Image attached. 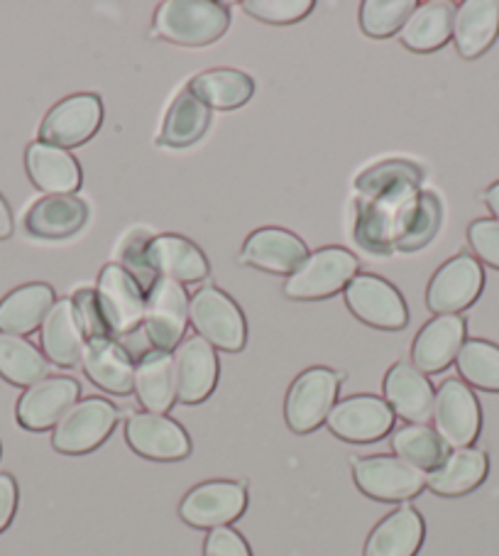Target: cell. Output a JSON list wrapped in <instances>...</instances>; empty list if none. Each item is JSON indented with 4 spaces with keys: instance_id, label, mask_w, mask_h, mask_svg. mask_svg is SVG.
I'll return each instance as SVG.
<instances>
[{
    "instance_id": "obj_17",
    "label": "cell",
    "mask_w": 499,
    "mask_h": 556,
    "mask_svg": "<svg viewBox=\"0 0 499 556\" xmlns=\"http://www.w3.org/2000/svg\"><path fill=\"white\" fill-rule=\"evenodd\" d=\"M81 386L74 378H44L27 388L17 400L15 415L27 431H47L60 425L62 417L79 402Z\"/></svg>"
},
{
    "instance_id": "obj_34",
    "label": "cell",
    "mask_w": 499,
    "mask_h": 556,
    "mask_svg": "<svg viewBox=\"0 0 499 556\" xmlns=\"http://www.w3.org/2000/svg\"><path fill=\"white\" fill-rule=\"evenodd\" d=\"M210 109H206L189 89L179 91L171 101L165 121H162L157 146L162 148H191L206 136L210 128Z\"/></svg>"
},
{
    "instance_id": "obj_29",
    "label": "cell",
    "mask_w": 499,
    "mask_h": 556,
    "mask_svg": "<svg viewBox=\"0 0 499 556\" xmlns=\"http://www.w3.org/2000/svg\"><path fill=\"white\" fill-rule=\"evenodd\" d=\"M499 37V0H465L456 8L453 42L463 60H477Z\"/></svg>"
},
{
    "instance_id": "obj_30",
    "label": "cell",
    "mask_w": 499,
    "mask_h": 556,
    "mask_svg": "<svg viewBox=\"0 0 499 556\" xmlns=\"http://www.w3.org/2000/svg\"><path fill=\"white\" fill-rule=\"evenodd\" d=\"M424 520L411 505H401L370 532L362 556H417L424 544Z\"/></svg>"
},
{
    "instance_id": "obj_20",
    "label": "cell",
    "mask_w": 499,
    "mask_h": 556,
    "mask_svg": "<svg viewBox=\"0 0 499 556\" xmlns=\"http://www.w3.org/2000/svg\"><path fill=\"white\" fill-rule=\"evenodd\" d=\"M145 261L157 277H167L179 285L204 282L210 275V265L204 251L189 238L177 233H159L145 245Z\"/></svg>"
},
{
    "instance_id": "obj_43",
    "label": "cell",
    "mask_w": 499,
    "mask_h": 556,
    "mask_svg": "<svg viewBox=\"0 0 499 556\" xmlns=\"http://www.w3.org/2000/svg\"><path fill=\"white\" fill-rule=\"evenodd\" d=\"M204 556H253V552H250L243 534L235 532L233 527H218L206 536Z\"/></svg>"
},
{
    "instance_id": "obj_15",
    "label": "cell",
    "mask_w": 499,
    "mask_h": 556,
    "mask_svg": "<svg viewBox=\"0 0 499 556\" xmlns=\"http://www.w3.org/2000/svg\"><path fill=\"white\" fill-rule=\"evenodd\" d=\"M125 441L150 462H181L191 454V439L179 421L152 412H130L125 421Z\"/></svg>"
},
{
    "instance_id": "obj_33",
    "label": "cell",
    "mask_w": 499,
    "mask_h": 556,
    "mask_svg": "<svg viewBox=\"0 0 499 556\" xmlns=\"http://www.w3.org/2000/svg\"><path fill=\"white\" fill-rule=\"evenodd\" d=\"M187 89L210 111H238L255 96V81L240 70H206Z\"/></svg>"
},
{
    "instance_id": "obj_9",
    "label": "cell",
    "mask_w": 499,
    "mask_h": 556,
    "mask_svg": "<svg viewBox=\"0 0 499 556\" xmlns=\"http://www.w3.org/2000/svg\"><path fill=\"white\" fill-rule=\"evenodd\" d=\"M103 126V103L95 93H74L54 103L40 123V140L47 146L74 150L93 140Z\"/></svg>"
},
{
    "instance_id": "obj_37",
    "label": "cell",
    "mask_w": 499,
    "mask_h": 556,
    "mask_svg": "<svg viewBox=\"0 0 499 556\" xmlns=\"http://www.w3.org/2000/svg\"><path fill=\"white\" fill-rule=\"evenodd\" d=\"M456 366L465 386L499 392V346L483 339H470L460 349Z\"/></svg>"
},
{
    "instance_id": "obj_41",
    "label": "cell",
    "mask_w": 499,
    "mask_h": 556,
    "mask_svg": "<svg viewBox=\"0 0 499 556\" xmlns=\"http://www.w3.org/2000/svg\"><path fill=\"white\" fill-rule=\"evenodd\" d=\"M468 243L477 255V261L499 270V220L477 218L468 228Z\"/></svg>"
},
{
    "instance_id": "obj_27",
    "label": "cell",
    "mask_w": 499,
    "mask_h": 556,
    "mask_svg": "<svg viewBox=\"0 0 499 556\" xmlns=\"http://www.w3.org/2000/svg\"><path fill=\"white\" fill-rule=\"evenodd\" d=\"M89 220V206L79 197H44L27 208L25 231L40 241H64L81 231Z\"/></svg>"
},
{
    "instance_id": "obj_21",
    "label": "cell",
    "mask_w": 499,
    "mask_h": 556,
    "mask_svg": "<svg viewBox=\"0 0 499 556\" xmlns=\"http://www.w3.org/2000/svg\"><path fill=\"white\" fill-rule=\"evenodd\" d=\"M25 169L35 189L47 197H76L84 181L79 160L69 150L47 146L42 140L27 146Z\"/></svg>"
},
{
    "instance_id": "obj_7",
    "label": "cell",
    "mask_w": 499,
    "mask_h": 556,
    "mask_svg": "<svg viewBox=\"0 0 499 556\" xmlns=\"http://www.w3.org/2000/svg\"><path fill=\"white\" fill-rule=\"evenodd\" d=\"M118 419V407L105 397L79 400L52 431L54 452L64 456H84L95 452L113 434Z\"/></svg>"
},
{
    "instance_id": "obj_32",
    "label": "cell",
    "mask_w": 499,
    "mask_h": 556,
    "mask_svg": "<svg viewBox=\"0 0 499 556\" xmlns=\"http://www.w3.org/2000/svg\"><path fill=\"white\" fill-rule=\"evenodd\" d=\"M487 471L489 462L483 448H456L453 454L446 456V462L436 471L426 473V488L440 497H458L473 493L487 478Z\"/></svg>"
},
{
    "instance_id": "obj_46",
    "label": "cell",
    "mask_w": 499,
    "mask_h": 556,
    "mask_svg": "<svg viewBox=\"0 0 499 556\" xmlns=\"http://www.w3.org/2000/svg\"><path fill=\"white\" fill-rule=\"evenodd\" d=\"M483 201L487 204V208L492 211L495 220H499V181H495V185L485 191V194H483Z\"/></svg>"
},
{
    "instance_id": "obj_45",
    "label": "cell",
    "mask_w": 499,
    "mask_h": 556,
    "mask_svg": "<svg viewBox=\"0 0 499 556\" xmlns=\"http://www.w3.org/2000/svg\"><path fill=\"white\" fill-rule=\"evenodd\" d=\"M15 231V220H13V211L11 204H8L5 197L0 194V241H8Z\"/></svg>"
},
{
    "instance_id": "obj_39",
    "label": "cell",
    "mask_w": 499,
    "mask_h": 556,
    "mask_svg": "<svg viewBox=\"0 0 499 556\" xmlns=\"http://www.w3.org/2000/svg\"><path fill=\"white\" fill-rule=\"evenodd\" d=\"M438 226H440V201L434 191H421L414 218H411V224L407 228L405 238L399 241L397 251L411 253V251H419V248H424L431 238L436 236Z\"/></svg>"
},
{
    "instance_id": "obj_19",
    "label": "cell",
    "mask_w": 499,
    "mask_h": 556,
    "mask_svg": "<svg viewBox=\"0 0 499 556\" xmlns=\"http://www.w3.org/2000/svg\"><path fill=\"white\" fill-rule=\"evenodd\" d=\"M465 337L468 324L463 316H436V319L421 326L414 343H411V366L424 376L444 372L458 358L460 349L468 341Z\"/></svg>"
},
{
    "instance_id": "obj_3",
    "label": "cell",
    "mask_w": 499,
    "mask_h": 556,
    "mask_svg": "<svg viewBox=\"0 0 499 556\" xmlns=\"http://www.w3.org/2000/svg\"><path fill=\"white\" fill-rule=\"evenodd\" d=\"M360 270V261L348 248L329 245L309 253L299 270L286 277L284 296L294 302H319L345 292Z\"/></svg>"
},
{
    "instance_id": "obj_42",
    "label": "cell",
    "mask_w": 499,
    "mask_h": 556,
    "mask_svg": "<svg viewBox=\"0 0 499 556\" xmlns=\"http://www.w3.org/2000/svg\"><path fill=\"white\" fill-rule=\"evenodd\" d=\"M72 302L76 306V314H79V319H81L86 339L111 337L108 326H105L103 316H101L99 302H95V290H91V287H81V290L74 292Z\"/></svg>"
},
{
    "instance_id": "obj_38",
    "label": "cell",
    "mask_w": 499,
    "mask_h": 556,
    "mask_svg": "<svg viewBox=\"0 0 499 556\" xmlns=\"http://www.w3.org/2000/svg\"><path fill=\"white\" fill-rule=\"evenodd\" d=\"M417 0H364L360 3V27L374 40H387L399 35L407 25L411 13L417 11Z\"/></svg>"
},
{
    "instance_id": "obj_35",
    "label": "cell",
    "mask_w": 499,
    "mask_h": 556,
    "mask_svg": "<svg viewBox=\"0 0 499 556\" xmlns=\"http://www.w3.org/2000/svg\"><path fill=\"white\" fill-rule=\"evenodd\" d=\"M50 361L44 353L23 337L0 333V378L15 388H33L50 378Z\"/></svg>"
},
{
    "instance_id": "obj_26",
    "label": "cell",
    "mask_w": 499,
    "mask_h": 556,
    "mask_svg": "<svg viewBox=\"0 0 499 556\" xmlns=\"http://www.w3.org/2000/svg\"><path fill=\"white\" fill-rule=\"evenodd\" d=\"M81 368L93 386L111 392V395H130L136 366L130 353L111 337L89 339L81 358Z\"/></svg>"
},
{
    "instance_id": "obj_8",
    "label": "cell",
    "mask_w": 499,
    "mask_h": 556,
    "mask_svg": "<svg viewBox=\"0 0 499 556\" xmlns=\"http://www.w3.org/2000/svg\"><path fill=\"white\" fill-rule=\"evenodd\" d=\"M353 481L372 501L407 503L426 488V473L397 456L353 458Z\"/></svg>"
},
{
    "instance_id": "obj_5",
    "label": "cell",
    "mask_w": 499,
    "mask_h": 556,
    "mask_svg": "<svg viewBox=\"0 0 499 556\" xmlns=\"http://www.w3.org/2000/svg\"><path fill=\"white\" fill-rule=\"evenodd\" d=\"M345 372L314 366L296 376L284 400V419L294 434H311V431L325 425L331 409L338 402L341 382Z\"/></svg>"
},
{
    "instance_id": "obj_10",
    "label": "cell",
    "mask_w": 499,
    "mask_h": 556,
    "mask_svg": "<svg viewBox=\"0 0 499 556\" xmlns=\"http://www.w3.org/2000/svg\"><path fill=\"white\" fill-rule=\"evenodd\" d=\"M189 326V294L184 285L157 277L145 294V319L142 331L152 349L171 351L184 341Z\"/></svg>"
},
{
    "instance_id": "obj_6",
    "label": "cell",
    "mask_w": 499,
    "mask_h": 556,
    "mask_svg": "<svg viewBox=\"0 0 499 556\" xmlns=\"http://www.w3.org/2000/svg\"><path fill=\"white\" fill-rule=\"evenodd\" d=\"M189 321L196 337L208 341L214 349L238 353L245 349L247 321L235 300L218 287H199L189 300Z\"/></svg>"
},
{
    "instance_id": "obj_13",
    "label": "cell",
    "mask_w": 499,
    "mask_h": 556,
    "mask_svg": "<svg viewBox=\"0 0 499 556\" xmlns=\"http://www.w3.org/2000/svg\"><path fill=\"white\" fill-rule=\"evenodd\" d=\"M431 419L448 448H468L479 437V427H483L475 392L458 378H448L438 386Z\"/></svg>"
},
{
    "instance_id": "obj_16",
    "label": "cell",
    "mask_w": 499,
    "mask_h": 556,
    "mask_svg": "<svg viewBox=\"0 0 499 556\" xmlns=\"http://www.w3.org/2000/svg\"><path fill=\"white\" fill-rule=\"evenodd\" d=\"M325 425L348 444H374L395 429V412L382 397L353 395L335 402Z\"/></svg>"
},
{
    "instance_id": "obj_40",
    "label": "cell",
    "mask_w": 499,
    "mask_h": 556,
    "mask_svg": "<svg viewBox=\"0 0 499 556\" xmlns=\"http://www.w3.org/2000/svg\"><path fill=\"white\" fill-rule=\"evenodd\" d=\"M314 8V0H243V11L267 25L302 23Z\"/></svg>"
},
{
    "instance_id": "obj_31",
    "label": "cell",
    "mask_w": 499,
    "mask_h": 556,
    "mask_svg": "<svg viewBox=\"0 0 499 556\" xmlns=\"http://www.w3.org/2000/svg\"><path fill=\"white\" fill-rule=\"evenodd\" d=\"M453 17L456 5L450 3V0H428V3H419L407 25L401 27L399 42L405 45L409 52L417 54L438 52L440 47H446L453 40Z\"/></svg>"
},
{
    "instance_id": "obj_25",
    "label": "cell",
    "mask_w": 499,
    "mask_h": 556,
    "mask_svg": "<svg viewBox=\"0 0 499 556\" xmlns=\"http://www.w3.org/2000/svg\"><path fill=\"white\" fill-rule=\"evenodd\" d=\"M132 392L145 412L152 415H167L177 402V378H175V356L169 351L150 349L136 363V378H132Z\"/></svg>"
},
{
    "instance_id": "obj_11",
    "label": "cell",
    "mask_w": 499,
    "mask_h": 556,
    "mask_svg": "<svg viewBox=\"0 0 499 556\" xmlns=\"http://www.w3.org/2000/svg\"><path fill=\"white\" fill-rule=\"evenodd\" d=\"M345 306L355 319L380 331H399L409 324V306L392 282L378 275H355L345 287Z\"/></svg>"
},
{
    "instance_id": "obj_28",
    "label": "cell",
    "mask_w": 499,
    "mask_h": 556,
    "mask_svg": "<svg viewBox=\"0 0 499 556\" xmlns=\"http://www.w3.org/2000/svg\"><path fill=\"white\" fill-rule=\"evenodd\" d=\"M54 302V287L47 282L15 287L0 300V333H13V337L23 339L30 337L37 329H42Z\"/></svg>"
},
{
    "instance_id": "obj_14",
    "label": "cell",
    "mask_w": 499,
    "mask_h": 556,
    "mask_svg": "<svg viewBox=\"0 0 499 556\" xmlns=\"http://www.w3.org/2000/svg\"><path fill=\"white\" fill-rule=\"evenodd\" d=\"M247 507L245 483L235 481H206L184 495L179 505V517L196 530H218L235 522Z\"/></svg>"
},
{
    "instance_id": "obj_1",
    "label": "cell",
    "mask_w": 499,
    "mask_h": 556,
    "mask_svg": "<svg viewBox=\"0 0 499 556\" xmlns=\"http://www.w3.org/2000/svg\"><path fill=\"white\" fill-rule=\"evenodd\" d=\"M424 172L407 160L380 162L355 179V241L389 253L405 238L421 197Z\"/></svg>"
},
{
    "instance_id": "obj_2",
    "label": "cell",
    "mask_w": 499,
    "mask_h": 556,
    "mask_svg": "<svg viewBox=\"0 0 499 556\" xmlns=\"http://www.w3.org/2000/svg\"><path fill=\"white\" fill-rule=\"evenodd\" d=\"M230 8L216 0H165L152 23V37L177 47H208L228 33Z\"/></svg>"
},
{
    "instance_id": "obj_18",
    "label": "cell",
    "mask_w": 499,
    "mask_h": 556,
    "mask_svg": "<svg viewBox=\"0 0 499 556\" xmlns=\"http://www.w3.org/2000/svg\"><path fill=\"white\" fill-rule=\"evenodd\" d=\"M306 257L309 248L299 236L280 226H265L245 238L238 261L263 273L290 277L299 270Z\"/></svg>"
},
{
    "instance_id": "obj_12",
    "label": "cell",
    "mask_w": 499,
    "mask_h": 556,
    "mask_svg": "<svg viewBox=\"0 0 499 556\" xmlns=\"http://www.w3.org/2000/svg\"><path fill=\"white\" fill-rule=\"evenodd\" d=\"M485 273L473 255L458 253L438 267L426 287V306L436 316H453L477 302Z\"/></svg>"
},
{
    "instance_id": "obj_44",
    "label": "cell",
    "mask_w": 499,
    "mask_h": 556,
    "mask_svg": "<svg viewBox=\"0 0 499 556\" xmlns=\"http://www.w3.org/2000/svg\"><path fill=\"white\" fill-rule=\"evenodd\" d=\"M17 513V483L11 473H0V534L11 527Z\"/></svg>"
},
{
    "instance_id": "obj_36",
    "label": "cell",
    "mask_w": 499,
    "mask_h": 556,
    "mask_svg": "<svg viewBox=\"0 0 499 556\" xmlns=\"http://www.w3.org/2000/svg\"><path fill=\"white\" fill-rule=\"evenodd\" d=\"M392 452L421 473H431L446 462L448 446L428 425H405L392 434Z\"/></svg>"
},
{
    "instance_id": "obj_4",
    "label": "cell",
    "mask_w": 499,
    "mask_h": 556,
    "mask_svg": "<svg viewBox=\"0 0 499 556\" xmlns=\"http://www.w3.org/2000/svg\"><path fill=\"white\" fill-rule=\"evenodd\" d=\"M95 302H99L111 339L118 341L120 346L142 329L145 292L123 265L108 263L103 267L99 282H95Z\"/></svg>"
},
{
    "instance_id": "obj_22",
    "label": "cell",
    "mask_w": 499,
    "mask_h": 556,
    "mask_svg": "<svg viewBox=\"0 0 499 556\" xmlns=\"http://www.w3.org/2000/svg\"><path fill=\"white\" fill-rule=\"evenodd\" d=\"M218 356L216 349L201 337H189L175 349V378L177 400L181 405H199L218 382Z\"/></svg>"
},
{
    "instance_id": "obj_24",
    "label": "cell",
    "mask_w": 499,
    "mask_h": 556,
    "mask_svg": "<svg viewBox=\"0 0 499 556\" xmlns=\"http://www.w3.org/2000/svg\"><path fill=\"white\" fill-rule=\"evenodd\" d=\"M86 343H89V339H86L72 296L69 300H56L40 329L44 358L56 368H76L84 358Z\"/></svg>"
},
{
    "instance_id": "obj_23",
    "label": "cell",
    "mask_w": 499,
    "mask_h": 556,
    "mask_svg": "<svg viewBox=\"0 0 499 556\" xmlns=\"http://www.w3.org/2000/svg\"><path fill=\"white\" fill-rule=\"evenodd\" d=\"M382 390H385V402L395 412V417L405 419L407 425H426L434 417L436 390L424 372L417 370L411 363H395L387 370Z\"/></svg>"
}]
</instances>
